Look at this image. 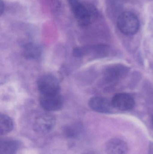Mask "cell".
Wrapping results in <instances>:
<instances>
[{"label":"cell","instance_id":"cell-5","mask_svg":"<svg viewBox=\"0 0 153 154\" xmlns=\"http://www.w3.org/2000/svg\"><path fill=\"white\" fill-rule=\"evenodd\" d=\"M55 125L56 119L53 115L43 114L35 118L33 123V129L38 134H47L53 130Z\"/></svg>","mask_w":153,"mask_h":154},{"label":"cell","instance_id":"cell-3","mask_svg":"<svg viewBox=\"0 0 153 154\" xmlns=\"http://www.w3.org/2000/svg\"><path fill=\"white\" fill-rule=\"evenodd\" d=\"M37 86L41 95L60 93V83L57 78L51 74H45L40 77L37 82Z\"/></svg>","mask_w":153,"mask_h":154},{"label":"cell","instance_id":"cell-1","mask_svg":"<svg viewBox=\"0 0 153 154\" xmlns=\"http://www.w3.org/2000/svg\"><path fill=\"white\" fill-rule=\"evenodd\" d=\"M69 6L78 24L86 26L99 16L97 8L90 4L83 3L79 0H67Z\"/></svg>","mask_w":153,"mask_h":154},{"label":"cell","instance_id":"cell-9","mask_svg":"<svg viewBox=\"0 0 153 154\" xmlns=\"http://www.w3.org/2000/svg\"><path fill=\"white\" fill-rule=\"evenodd\" d=\"M89 106L94 111L100 113H110L113 109L111 101L101 97H93L90 99Z\"/></svg>","mask_w":153,"mask_h":154},{"label":"cell","instance_id":"cell-6","mask_svg":"<svg viewBox=\"0 0 153 154\" xmlns=\"http://www.w3.org/2000/svg\"><path fill=\"white\" fill-rule=\"evenodd\" d=\"M39 102L43 109L49 112L60 110L64 105L63 98L60 93L51 95H41Z\"/></svg>","mask_w":153,"mask_h":154},{"label":"cell","instance_id":"cell-14","mask_svg":"<svg viewBox=\"0 0 153 154\" xmlns=\"http://www.w3.org/2000/svg\"><path fill=\"white\" fill-rule=\"evenodd\" d=\"M81 128L78 126H67L64 129V133L66 135L70 138L75 137L80 134Z\"/></svg>","mask_w":153,"mask_h":154},{"label":"cell","instance_id":"cell-2","mask_svg":"<svg viewBox=\"0 0 153 154\" xmlns=\"http://www.w3.org/2000/svg\"><path fill=\"white\" fill-rule=\"evenodd\" d=\"M117 26L119 30L124 34L134 35L139 30L140 22L135 14L130 11L125 12L119 16Z\"/></svg>","mask_w":153,"mask_h":154},{"label":"cell","instance_id":"cell-13","mask_svg":"<svg viewBox=\"0 0 153 154\" xmlns=\"http://www.w3.org/2000/svg\"><path fill=\"white\" fill-rule=\"evenodd\" d=\"M13 128L12 119L9 116L1 114L0 115V135H3L8 134L12 130Z\"/></svg>","mask_w":153,"mask_h":154},{"label":"cell","instance_id":"cell-15","mask_svg":"<svg viewBox=\"0 0 153 154\" xmlns=\"http://www.w3.org/2000/svg\"><path fill=\"white\" fill-rule=\"evenodd\" d=\"M5 10V5L3 0H1L0 2V15L1 16L4 13Z\"/></svg>","mask_w":153,"mask_h":154},{"label":"cell","instance_id":"cell-12","mask_svg":"<svg viewBox=\"0 0 153 154\" xmlns=\"http://www.w3.org/2000/svg\"><path fill=\"white\" fill-rule=\"evenodd\" d=\"M19 148V144L12 140H1L0 154H15Z\"/></svg>","mask_w":153,"mask_h":154},{"label":"cell","instance_id":"cell-8","mask_svg":"<svg viewBox=\"0 0 153 154\" xmlns=\"http://www.w3.org/2000/svg\"><path fill=\"white\" fill-rule=\"evenodd\" d=\"M114 108L122 111H128L134 108L135 100L134 98L127 93L116 94L111 100Z\"/></svg>","mask_w":153,"mask_h":154},{"label":"cell","instance_id":"cell-4","mask_svg":"<svg viewBox=\"0 0 153 154\" xmlns=\"http://www.w3.org/2000/svg\"><path fill=\"white\" fill-rule=\"evenodd\" d=\"M108 48L104 45H90L78 47L73 50V55L76 58H82L91 56L95 58H100L107 55Z\"/></svg>","mask_w":153,"mask_h":154},{"label":"cell","instance_id":"cell-10","mask_svg":"<svg viewBox=\"0 0 153 154\" xmlns=\"http://www.w3.org/2000/svg\"><path fill=\"white\" fill-rule=\"evenodd\" d=\"M128 147L123 140L117 138L110 139L106 145L107 154H127Z\"/></svg>","mask_w":153,"mask_h":154},{"label":"cell","instance_id":"cell-7","mask_svg":"<svg viewBox=\"0 0 153 154\" xmlns=\"http://www.w3.org/2000/svg\"><path fill=\"white\" fill-rule=\"evenodd\" d=\"M128 67L121 65L116 64L107 68L104 72L105 79L109 82L117 81L126 76L129 72Z\"/></svg>","mask_w":153,"mask_h":154},{"label":"cell","instance_id":"cell-11","mask_svg":"<svg viewBox=\"0 0 153 154\" xmlns=\"http://www.w3.org/2000/svg\"><path fill=\"white\" fill-rule=\"evenodd\" d=\"M22 54L25 58L31 60L38 59L42 54V49L40 47L35 43L29 42L23 45Z\"/></svg>","mask_w":153,"mask_h":154},{"label":"cell","instance_id":"cell-16","mask_svg":"<svg viewBox=\"0 0 153 154\" xmlns=\"http://www.w3.org/2000/svg\"><path fill=\"white\" fill-rule=\"evenodd\" d=\"M152 122H153V118H152Z\"/></svg>","mask_w":153,"mask_h":154}]
</instances>
